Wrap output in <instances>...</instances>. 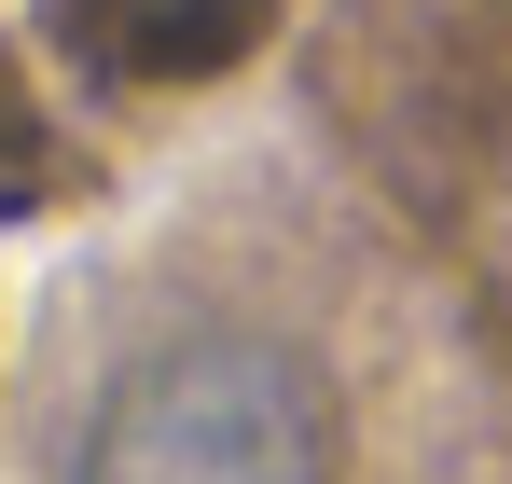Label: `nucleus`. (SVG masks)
Listing matches in <instances>:
<instances>
[{"mask_svg": "<svg viewBox=\"0 0 512 484\" xmlns=\"http://www.w3.org/2000/svg\"><path fill=\"white\" fill-rule=\"evenodd\" d=\"M42 125H28V97H14V70H0V208H28V180H42Z\"/></svg>", "mask_w": 512, "mask_h": 484, "instance_id": "obj_3", "label": "nucleus"}, {"mask_svg": "<svg viewBox=\"0 0 512 484\" xmlns=\"http://www.w3.org/2000/svg\"><path fill=\"white\" fill-rule=\"evenodd\" d=\"M263 14L277 0H70V28L111 83H208L263 42Z\"/></svg>", "mask_w": 512, "mask_h": 484, "instance_id": "obj_2", "label": "nucleus"}, {"mask_svg": "<svg viewBox=\"0 0 512 484\" xmlns=\"http://www.w3.org/2000/svg\"><path fill=\"white\" fill-rule=\"evenodd\" d=\"M70 484H333V388L277 332H167L97 388Z\"/></svg>", "mask_w": 512, "mask_h": 484, "instance_id": "obj_1", "label": "nucleus"}]
</instances>
